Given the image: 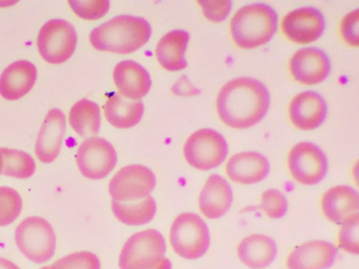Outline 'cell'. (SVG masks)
Instances as JSON below:
<instances>
[{
	"label": "cell",
	"mask_w": 359,
	"mask_h": 269,
	"mask_svg": "<svg viewBox=\"0 0 359 269\" xmlns=\"http://www.w3.org/2000/svg\"><path fill=\"white\" fill-rule=\"evenodd\" d=\"M153 269H172V263L169 258H163Z\"/></svg>",
	"instance_id": "cell-36"
},
{
	"label": "cell",
	"mask_w": 359,
	"mask_h": 269,
	"mask_svg": "<svg viewBox=\"0 0 359 269\" xmlns=\"http://www.w3.org/2000/svg\"><path fill=\"white\" fill-rule=\"evenodd\" d=\"M278 25V14L266 4H252L239 8L231 20V35L238 48H259L268 43Z\"/></svg>",
	"instance_id": "cell-3"
},
{
	"label": "cell",
	"mask_w": 359,
	"mask_h": 269,
	"mask_svg": "<svg viewBox=\"0 0 359 269\" xmlns=\"http://www.w3.org/2000/svg\"><path fill=\"white\" fill-rule=\"evenodd\" d=\"M66 132V116L60 109H50L37 137L35 153L43 163H52L62 151Z\"/></svg>",
	"instance_id": "cell-16"
},
{
	"label": "cell",
	"mask_w": 359,
	"mask_h": 269,
	"mask_svg": "<svg viewBox=\"0 0 359 269\" xmlns=\"http://www.w3.org/2000/svg\"><path fill=\"white\" fill-rule=\"evenodd\" d=\"M337 249L323 240L306 242L294 248L287 256V269H327L335 262Z\"/></svg>",
	"instance_id": "cell-17"
},
{
	"label": "cell",
	"mask_w": 359,
	"mask_h": 269,
	"mask_svg": "<svg viewBox=\"0 0 359 269\" xmlns=\"http://www.w3.org/2000/svg\"><path fill=\"white\" fill-rule=\"evenodd\" d=\"M156 209V202L151 195L137 201H112L114 216L121 223L130 226L148 224L154 219Z\"/></svg>",
	"instance_id": "cell-25"
},
{
	"label": "cell",
	"mask_w": 359,
	"mask_h": 269,
	"mask_svg": "<svg viewBox=\"0 0 359 269\" xmlns=\"http://www.w3.org/2000/svg\"><path fill=\"white\" fill-rule=\"evenodd\" d=\"M226 172L233 182L245 185L256 184L268 177L270 163L266 157L257 151H243L229 159Z\"/></svg>",
	"instance_id": "cell-18"
},
{
	"label": "cell",
	"mask_w": 359,
	"mask_h": 269,
	"mask_svg": "<svg viewBox=\"0 0 359 269\" xmlns=\"http://www.w3.org/2000/svg\"><path fill=\"white\" fill-rule=\"evenodd\" d=\"M50 269H100V261L91 251L74 252L56 261Z\"/></svg>",
	"instance_id": "cell-29"
},
{
	"label": "cell",
	"mask_w": 359,
	"mask_h": 269,
	"mask_svg": "<svg viewBox=\"0 0 359 269\" xmlns=\"http://www.w3.org/2000/svg\"><path fill=\"white\" fill-rule=\"evenodd\" d=\"M144 105L140 100H130L115 92L107 100L104 113L111 125L131 128L137 125L144 116Z\"/></svg>",
	"instance_id": "cell-24"
},
{
	"label": "cell",
	"mask_w": 359,
	"mask_h": 269,
	"mask_svg": "<svg viewBox=\"0 0 359 269\" xmlns=\"http://www.w3.org/2000/svg\"><path fill=\"white\" fill-rule=\"evenodd\" d=\"M0 269H20L15 263L8 258H0Z\"/></svg>",
	"instance_id": "cell-35"
},
{
	"label": "cell",
	"mask_w": 359,
	"mask_h": 269,
	"mask_svg": "<svg viewBox=\"0 0 359 269\" xmlns=\"http://www.w3.org/2000/svg\"><path fill=\"white\" fill-rule=\"evenodd\" d=\"M203 15L212 22H222L232 10V2L230 0H205L198 1Z\"/></svg>",
	"instance_id": "cell-33"
},
{
	"label": "cell",
	"mask_w": 359,
	"mask_h": 269,
	"mask_svg": "<svg viewBox=\"0 0 359 269\" xmlns=\"http://www.w3.org/2000/svg\"><path fill=\"white\" fill-rule=\"evenodd\" d=\"M210 242L209 227L198 214L184 212L176 216L170 229V243L178 256L197 260L208 251Z\"/></svg>",
	"instance_id": "cell-4"
},
{
	"label": "cell",
	"mask_w": 359,
	"mask_h": 269,
	"mask_svg": "<svg viewBox=\"0 0 359 269\" xmlns=\"http://www.w3.org/2000/svg\"><path fill=\"white\" fill-rule=\"evenodd\" d=\"M22 199L11 187L0 186V227L12 224L22 214Z\"/></svg>",
	"instance_id": "cell-28"
},
{
	"label": "cell",
	"mask_w": 359,
	"mask_h": 269,
	"mask_svg": "<svg viewBox=\"0 0 359 269\" xmlns=\"http://www.w3.org/2000/svg\"><path fill=\"white\" fill-rule=\"evenodd\" d=\"M292 77L304 85H315L325 81L331 71L329 56L320 48L298 50L290 60Z\"/></svg>",
	"instance_id": "cell-13"
},
{
	"label": "cell",
	"mask_w": 359,
	"mask_h": 269,
	"mask_svg": "<svg viewBox=\"0 0 359 269\" xmlns=\"http://www.w3.org/2000/svg\"><path fill=\"white\" fill-rule=\"evenodd\" d=\"M69 122L79 136H94L97 134L102 123L100 107L88 99L77 101L70 109Z\"/></svg>",
	"instance_id": "cell-26"
},
{
	"label": "cell",
	"mask_w": 359,
	"mask_h": 269,
	"mask_svg": "<svg viewBox=\"0 0 359 269\" xmlns=\"http://www.w3.org/2000/svg\"><path fill=\"white\" fill-rule=\"evenodd\" d=\"M0 153L4 158L3 174L5 176L25 180L36 172V163L29 153L6 147H1Z\"/></svg>",
	"instance_id": "cell-27"
},
{
	"label": "cell",
	"mask_w": 359,
	"mask_h": 269,
	"mask_svg": "<svg viewBox=\"0 0 359 269\" xmlns=\"http://www.w3.org/2000/svg\"><path fill=\"white\" fill-rule=\"evenodd\" d=\"M155 185L156 177L150 168L133 164L114 174L109 183V193L115 201H137L150 195Z\"/></svg>",
	"instance_id": "cell-10"
},
{
	"label": "cell",
	"mask_w": 359,
	"mask_h": 269,
	"mask_svg": "<svg viewBox=\"0 0 359 269\" xmlns=\"http://www.w3.org/2000/svg\"><path fill=\"white\" fill-rule=\"evenodd\" d=\"M41 269H50V266H45V267H43V268H41Z\"/></svg>",
	"instance_id": "cell-38"
},
{
	"label": "cell",
	"mask_w": 359,
	"mask_h": 269,
	"mask_svg": "<svg viewBox=\"0 0 359 269\" xmlns=\"http://www.w3.org/2000/svg\"><path fill=\"white\" fill-rule=\"evenodd\" d=\"M188 32L174 29L165 34L156 46V58L159 64L170 71H180L186 69L187 46H188Z\"/></svg>",
	"instance_id": "cell-23"
},
{
	"label": "cell",
	"mask_w": 359,
	"mask_h": 269,
	"mask_svg": "<svg viewBox=\"0 0 359 269\" xmlns=\"http://www.w3.org/2000/svg\"><path fill=\"white\" fill-rule=\"evenodd\" d=\"M76 163L83 177L100 180L108 177L116 166V151L106 139L92 137L79 147Z\"/></svg>",
	"instance_id": "cell-11"
},
{
	"label": "cell",
	"mask_w": 359,
	"mask_h": 269,
	"mask_svg": "<svg viewBox=\"0 0 359 269\" xmlns=\"http://www.w3.org/2000/svg\"><path fill=\"white\" fill-rule=\"evenodd\" d=\"M119 94L130 100H140L151 90V77L147 69L132 60L119 62L113 71Z\"/></svg>",
	"instance_id": "cell-20"
},
{
	"label": "cell",
	"mask_w": 359,
	"mask_h": 269,
	"mask_svg": "<svg viewBox=\"0 0 359 269\" xmlns=\"http://www.w3.org/2000/svg\"><path fill=\"white\" fill-rule=\"evenodd\" d=\"M77 34L74 27L62 19H52L43 25L37 37V48L43 60L51 64L67 62L74 54Z\"/></svg>",
	"instance_id": "cell-8"
},
{
	"label": "cell",
	"mask_w": 359,
	"mask_h": 269,
	"mask_svg": "<svg viewBox=\"0 0 359 269\" xmlns=\"http://www.w3.org/2000/svg\"><path fill=\"white\" fill-rule=\"evenodd\" d=\"M226 139L211 128L197 130L184 143V156L189 165L203 172L218 167L228 156Z\"/></svg>",
	"instance_id": "cell-7"
},
{
	"label": "cell",
	"mask_w": 359,
	"mask_h": 269,
	"mask_svg": "<svg viewBox=\"0 0 359 269\" xmlns=\"http://www.w3.org/2000/svg\"><path fill=\"white\" fill-rule=\"evenodd\" d=\"M327 117L325 99L313 90L296 95L289 104V118L298 130H312L319 127Z\"/></svg>",
	"instance_id": "cell-15"
},
{
	"label": "cell",
	"mask_w": 359,
	"mask_h": 269,
	"mask_svg": "<svg viewBox=\"0 0 359 269\" xmlns=\"http://www.w3.org/2000/svg\"><path fill=\"white\" fill-rule=\"evenodd\" d=\"M359 11L354 10L342 18L340 22V33L348 46L357 48L359 46Z\"/></svg>",
	"instance_id": "cell-34"
},
{
	"label": "cell",
	"mask_w": 359,
	"mask_h": 269,
	"mask_svg": "<svg viewBox=\"0 0 359 269\" xmlns=\"http://www.w3.org/2000/svg\"><path fill=\"white\" fill-rule=\"evenodd\" d=\"M287 168L294 180L313 186L327 176L329 162L320 147L311 142H300L289 151Z\"/></svg>",
	"instance_id": "cell-9"
},
{
	"label": "cell",
	"mask_w": 359,
	"mask_h": 269,
	"mask_svg": "<svg viewBox=\"0 0 359 269\" xmlns=\"http://www.w3.org/2000/svg\"><path fill=\"white\" fill-rule=\"evenodd\" d=\"M338 246L348 254H359V216L341 225L338 233Z\"/></svg>",
	"instance_id": "cell-32"
},
{
	"label": "cell",
	"mask_w": 359,
	"mask_h": 269,
	"mask_svg": "<svg viewBox=\"0 0 359 269\" xmlns=\"http://www.w3.org/2000/svg\"><path fill=\"white\" fill-rule=\"evenodd\" d=\"M37 79V69L27 60L15 61L0 76V96L8 101H18L26 96Z\"/></svg>",
	"instance_id": "cell-19"
},
{
	"label": "cell",
	"mask_w": 359,
	"mask_h": 269,
	"mask_svg": "<svg viewBox=\"0 0 359 269\" xmlns=\"http://www.w3.org/2000/svg\"><path fill=\"white\" fill-rule=\"evenodd\" d=\"M323 216L335 224H344L359 216L358 193L352 187L338 185L327 189L321 198Z\"/></svg>",
	"instance_id": "cell-14"
},
{
	"label": "cell",
	"mask_w": 359,
	"mask_h": 269,
	"mask_svg": "<svg viewBox=\"0 0 359 269\" xmlns=\"http://www.w3.org/2000/svg\"><path fill=\"white\" fill-rule=\"evenodd\" d=\"M262 209L271 219L283 218L287 210V200L281 191L268 189L260 197Z\"/></svg>",
	"instance_id": "cell-31"
},
{
	"label": "cell",
	"mask_w": 359,
	"mask_h": 269,
	"mask_svg": "<svg viewBox=\"0 0 359 269\" xmlns=\"http://www.w3.org/2000/svg\"><path fill=\"white\" fill-rule=\"evenodd\" d=\"M3 170H4V158H3V155H1V153H0V174H3Z\"/></svg>",
	"instance_id": "cell-37"
},
{
	"label": "cell",
	"mask_w": 359,
	"mask_h": 269,
	"mask_svg": "<svg viewBox=\"0 0 359 269\" xmlns=\"http://www.w3.org/2000/svg\"><path fill=\"white\" fill-rule=\"evenodd\" d=\"M199 209L205 218L216 220L230 209L233 191L230 184L219 174H211L199 195Z\"/></svg>",
	"instance_id": "cell-21"
},
{
	"label": "cell",
	"mask_w": 359,
	"mask_h": 269,
	"mask_svg": "<svg viewBox=\"0 0 359 269\" xmlns=\"http://www.w3.org/2000/svg\"><path fill=\"white\" fill-rule=\"evenodd\" d=\"M68 4L77 16L86 20H97L104 17L110 8V2L107 0H75Z\"/></svg>",
	"instance_id": "cell-30"
},
{
	"label": "cell",
	"mask_w": 359,
	"mask_h": 269,
	"mask_svg": "<svg viewBox=\"0 0 359 269\" xmlns=\"http://www.w3.org/2000/svg\"><path fill=\"white\" fill-rule=\"evenodd\" d=\"M15 242L20 251L36 264L48 262L55 254L53 227L41 216L25 219L16 228Z\"/></svg>",
	"instance_id": "cell-5"
},
{
	"label": "cell",
	"mask_w": 359,
	"mask_h": 269,
	"mask_svg": "<svg viewBox=\"0 0 359 269\" xmlns=\"http://www.w3.org/2000/svg\"><path fill=\"white\" fill-rule=\"evenodd\" d=\"M165 237L156 229H146L128 239L119 256L121 269H153L165 256Z\"/></svg>",
	"instance_id": "cell-6"
},
{
	"label": "cell",
	"mask_w": 359,
	"mask_h": 269,
	"mask_svg": "<svg viewBox=\"0 0 359 269\" xmlns=\"http://www.w3.org/2000/svg\"><path fill=\"white\" fill-rule=\"evenodd\" d=\"M271 104L268 88L250 77L231 80L218 92L216 107L222 123L236 130L256 125Z\"/></svg>",
	"instance_id": "cell-1"
},
{
	"label": "cell",
	"mask_w": 359,
	"mask_h": 269,
	"mask_svg": "<svg viewBox=\"0 0 359 269\" xmlns=\"http://www.w3.org/2000/svg\"><path fill=\"white\" fill-rule=\"evenodd\" d=\"M152 27L142 17L121 15L95 27L90 34L92 46L100 52L128 55L150 39Z\"/></svg>",
	"instance_id": "cell-2"
},
{
	"label": "cell",
	"mask_w": 359,
	"mask_h": 269,
	"mask_svg": "<svg viewBox=\"0 0 359 269\" xmlns=\"http://www.w3.org/2000/svg\"><path fill=\"white\" fill-rule=\"evenodd\" d=\"M237 256L249 268L264 269L276 258V243L268 235L257 233L248 235L239 243Z\"/></svg>",
	"instance_id": "cell-22"
},
{
	"label": "cell",
	"mask_w": 359,
	"mask_h": 269,
	"mask_svg": "<svg viewBox=\"0 0 359 269\" xmlns=\"http://www.w3.org/2000/svg\"><path fill=\"white\" fill-rule=\"evenodd\" d=\"M325 25V17L320 11L304 6L285 15L281 31L293 43L308 44L316 41L323 35Z\"/></svg>",
	"instance_id": "cell-12"
}]
</instances>
